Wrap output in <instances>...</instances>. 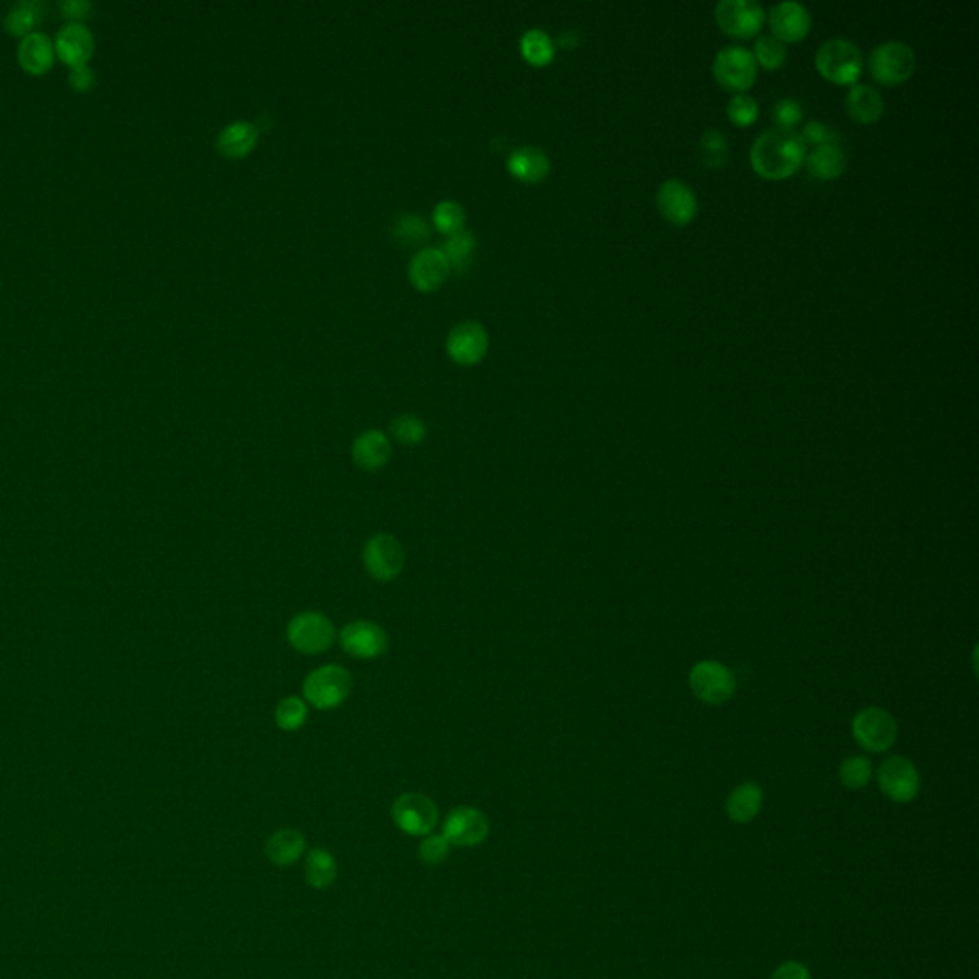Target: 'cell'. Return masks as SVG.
Here are the masks:
<instances>
[{"label": "cell", "instance_id": "obj_1", "mask_svg": "<svg viewBox=\"0 0 979 979\" xmlns=\"http://www.w3.org/2000/svg\"><path fill=\"white\" fill-rule=\"evenodd\" d=\"M807 146L798 131L769 129L762 132L750 150V165L765 180H784L800 171Z\"/></svg>", "mask_w": 979, "mask_h": 979}, {"label": "cell", "instance_id": "obj_2", "mask_svg": "<svg viewBox=\"0 0 979 979\" xmlns=\"http://www.w3.org/2000/svg\"><path fill=\"white\" fill-rule=\"evenodd\" d=\"M863 54L848 39H830L815 54V67L834 85H857L863 73Z\"/></svg>", "mask_w": 979, "mask_h": 979}, {"label": "cell", "instance_id": "obj_3", "mask_svg": "<svg viewBox=\"0 0 979 979\" xmlns=\"http://www.w3.org/2000/svg\"><path fill=\"white\" fill-rule=\"evenodd\" d=\"M352 691V675L339 664H326L306 675L303 683L305 702L316 710L339 708Z\"/></svg>", "mask_w": 979, "mask_h": 979}, {"label": "cell", "instance_id": "obj_4", "mask_svg": "<svg viewBox=\"0 0 979 979\" xmlns=\"http://www.w3.org/2000/svg\"><path fill=\"white\" fill-rule=\"evenodd\" d=\"M287 641L297 653L314 656L326 653L335 643L337 631L326 614L316 610H305L295 614L287 624Z\"/></svg>", "mask_w": 979, "mask_h": 979}, {"label": "cell", "instance_id": "obj_5", "mask_svg": "<svg viewBox=\"0 0 979 979\" xmlns=\"http://www.w3.org/2000/svg\"><path fill=\"white\" fill-rule=\"evenodd\" d=\"M916 54L909 44L888 41L878 44L869 58V71L876 83L897 87L907 83L916 71Z\"/></svg>", "mask_w": 979, "mask_h": 979}, {"label": "cell", "instance_id": "obj_6", "mask_svg": "<svg viewBox=\"0 0 979 979\" xmlns=\"http://www.w3.org/2000/svg\"><path fill=\"white\" fill-rule=\"evenodd\" d=\"M712 71L719 87L735 94H744L758 79V64L752 52L742 46L721 48L714 58Z\"/></svg>", "mask_w": 979, "mask_h": 979}, {"label": "cell", "instance_id": "obj_7", "mask_svg": "<svg viewBox=\"0 0 979 979\" xmlns=\"http://www.w3.org/2000/svg\"><path fill=\"white\" fill-rule=\"evenodd\" d=\"M392 821L408 836H429L438 823V807L421 792L400 794L391 807Z\"/></svg>", "mask_w": 979, "mask_h": 979}, {"label": "cell", "instance_id": "obj_8", "mask_svg": "<svg viewBox=\"0 0 979 979\" xmlns=\"http://www.w3.org/2000/svg\"><path fill=\"white\" fill-rule=\"evenodd\" d=\"M362 563L370 578L387 584L402 574L406 565V551L391 534H375L364 544Z\"/></svg>", "mask_w": 979, "mask_h": 979}, {"label": "cell", "instance_id": "obj_9", "mask_svg": "<svg viewBox=\"0 0 979 979\" xmlns=\"http://www.w3.org/2000/svg\"><path fill=\"white\" fill-rule=\"evenodd\" d=\"M714 18L719 29L735 39H752L762 31L765 10L756 0H721Z\"/></svg>", "mask_w": 979, "mask_h": 979}, {"label": "cell", "instance_id": "obj_10", "mask_svg": "<svg viewBox=\"0 0 979 979\" xmlns=\"http://www.w3.org/2000/svg\"><path fill=\"white\" fill-rule=\"evenodd\" d=\"M693 695L706 704H723L735 695L737 681L733 672L716 660H702L689 674Z\"/></svg>", "mask_w": 979, "mask_h": 979}, {"label": "cell", "instance_id": "obj_11", "mask_svg": "<svg viewBox=\"0 0 979 979\" xmlns=\"http://www.w3.org/2000/svg\"><path fill=\"white\" fill-rule=\"evenodd\" d=\"M853 739L865 750L880 754L893 746L897 739V723L890 712L884 708L871 706L861 710L851 723Z\"/></svg>", "mask_w": 979, "mask_h": 979}, {"label": "cell", "instance_id": "obj_12", "mask_svg": "<svg viewBox=\"0 0 979 979\" xmlns=\"http://www.w3.org/2000/svg\"><path fill=\"white\" fill-rule=\"evenodd\" d=\"M442 836L448 840L450 846L475 848L488 840L490 821L477 807L459 805L446 815Z\"/></svg>", "mask_w": 979, "mask_h": 979}, {"label": "cell", "instance_id": "obj_13", "mask_svg": "<svg viewBox=\"0 0 979 979\" xmlns=\"http://www.w3.org/2000/svg\"><path fill=\"white\" fill-rule=\"evenodd\" d=\"M339 645L345 653L358 660H373L389 649V635L371 620H354L339 631Z\"/></svg>", "mask_w": 979, "mask_h": 979}, {"label": "cell", "instance_id": "obj_14", "mask_svg": "<svg viewBox=\"0 0 979 979\" xmlns=\"http://www.w3.org/2000/svg\"><path fill=\"white\" fill-rule=\"evenodd\" d=\"M656 205L660 215L674 226H687L698 215L695 190L679 178H668L660 184L656 192Z\"/></svg>", "mask_w": 979, "mask_h": 979}, {"label": "cell", "instance_id": "obj_15", "mask_svg": "<svg viewBox=\"0 0 979 979\" xmlns=\"http://www.w3.org/2000/svg\"><path fill=\"white\" fill-rule=\"evenodd\" d=\"M880 790L897 804H909L918 796L920 775L914 763L901 756H893L878 769Z\"/></svg>", "mask_w": 979, "mask_h": 979}, {"label": "cell", "instance_id": "obj_16", "mask_svg": "<svg viewBox=\"0 0 979 979\" xmlns=\"http://www.w3.org/2000/svg\"><path fill=\"white\" fill-rule=\"evenodd\" d=\"M488 345H490V341H488L486 329L475 320H467V322L457 324L450 331L448 341H446L448 354L456 360L457 364H463V366H473V364L480 362L486 356Z\"/></svg>", "mask_w": 979, "mask_h": 979}, {"label": "cell", "instance_id": "obj_17", "mask_svg": "<svg viewBox=\"0 0 979 979\" xmlns=\"http://www.w3.org/2000/svg\"><path fill=\"white\" fill-rule=\"evenodd\" d=\"M769 27L781 43H800L811 29V14L800 2H779L769 12Z\"/></svg>", "mask_w": 979, "mask_h": 979}, {"label": "cell", "instance_id": "obj_18", "mask_svg": "<svg viewBox=\"0 0 979 979\" xmlns=\"http://www.w3.org/2000/svg\"><path fill=\"white\" fill-rule=\"evenodd\" d=\"M450 262L444 257L442 249L435 247H425L419 253H415L414 259L410 262L408 276L415 287L423 293L435 291L446 278L450 276Z\"/></svg>", "mask_w": 979, "mask_h": 979}, {"label": "cell", "instance_id": "obj_19", "mask_svg": "<svg viewBox=\"0 0 979 979\" xmlns=\"http://www.w3.org/2000/svg\"><path fill=\"white\" fill-rule=\"evenodd\" d=\"M352 461L362 471H381L392 456L391 440L379 429L364 431L352 442Z\"/></svg>", "mask_w": 979, "mask_h": 979}, {"label": "cell", "instance_id": "obj_20", "mask_svg": "<svg viewBox=\"0 0 979 979\" xmlns=\"http://www.w3.org/2000/svg\"><path fill=\"white\" fill-rule=\"evenodd\" d=\"M54 48L69 66H85L94 50V37L85 23L69 22L58 31Z\"/></svg>", "mask_w": 979, "mask_h": 979}, {"label": "cell", "instance_id": "obj_21", "mask_svg": "<svg viewBox=\"0 0 979 979\" xmlns=\"http://www.w3.org/2000/svg\"><path fill=\"white\" fill-rule=\"evenodd\" d=\"M846 111L855 123L874 125L884 115V98L871 85H853L846 96Z\"/></svg>", "mask_w": 979, "mask_h": 979}, {"label": "cell", "instance_id": "obj_22", "mask_svg": "<svg viewBox=\"0 0 979 979\" xmlns=\"http://www.w3.org/2000/svg\"><path fill=\"white\" fill-rule=\"evenodd\" d=\"M507 169L511 175L517 176L519 180L528 182V184H536V182H542L545 176L549 175L551 161L545 155L544 150L534 148V146H524V148H517L515 152H511L509 159H507Z\"/></svg>", "mask_w": 979, "mask_h": 979}, {"label": "cell", "instance_id": "obj_23", "mask_svg": "<svg viewBox=\"0 0 979 979\" xmlns=\"http://www.w3.org/2000/svg\"><path fill=\"white\" fill-rule=\"evenodd\" d=\"M305 849V836L299 830L283 828L268 838L264 853L276 867H291L305 855Z\"/></svg>", "mask_w": 979, "mask_h": 979}, {"label": "cell", "instance_id": "obj_24", "mask_svg": "<svg viewBox=\"0 0 979 979\" xmlns=\"http://www.w3.org/2000/svg\"><path fill=\"white\" fill-rule=\"evenodd\" d=\"M805 167L817 180H836L846 173V153L838 144H825L813 148L805 155Z\"/></svg>", "mask_w": 979, "mask_h": 979}, {"label": "cell", "instance_id": "obj_25", "mask_svg": "<svg viewBox=\"0 0 979 979\" xmlns=\"http://www.w3.org/2000/svg\"><path fill=\"white\" fill-rule=\"evenodd\" d=\"M54 50L56 48L46 33L33 31L27 37H23L18 48V60L25 71L39 75L52 67Z\"/></svg>", "mask_w": 979, "mask_h": 979}, {"label": "cell", "instance_id": "obj_26", "mask_svg": "<svg viewBox=\"0 0 979 979\" xmlns=\"http://www.w3.org/2000/svg\"><path fill=\"white\" fill-rule=\"evenodd\" d=\"M762 805V788L756 783H742L729 794L725 807H727V815L733 823L746 825V823H752L760 815Z\"/></svg>", "mask_w": 979, "mask_h": 979}, {"label": "cell", "instance_id": "obj_27", "mask_svg": "<svg viewBox=\"0 0 979 979\" xmlns=\"http://www.w3.org/2000/svg\"><path fill=\"white\" fill-rule=\"evenodd\" d=\"M259 131L249 121H236L224 127L217 136L218 152L226 157H243L257 146Z\"/></svg>", "mask_w": 979, "mask_h": 979}, {"label": "cell", "instance_id": "obj_28", "mask_svg": "<svg viewBox=\"0 0 979 979\" xmlns=\"http://www.w3.org/2000/svg\"><path fill=\"white\" fill-rule=\"evenodd\" d=\"M337 861L327 849L316 848L308 851L305 863L306 884L314 890H327L337 880Z\"/></svg>", "mask_w": 979, "mask_h": 979}, {"label": "cell", "instance_id": "obj_29", "mask_svg": "<svg viewBox=\"0 0 979 979\" xmlns=\"http://www.w3.org/2000/svg\"><path fill=\"white\" fill-rule=\"evenodd\" d=\"M43 20V4L37 0H23L12 6L4 18V25L12 35L27 37Z\"/></svg>", "mask_w": 979, "mask_h": 979}, {"label": "cell", "instance_id": "obj_30", "mask_svg": "<svg viewBox=\"0 0 979 979\" xmlns=\"http://www.w3.org/2000/svg\"><path fill=\"white\" fill-rule=\"evenodd\" d=\"M429 236H431L429 224L425 222V218L419 217L415 213L402 215V217L396 220V224L392 228V238L396 240V243H400L404 247L421 245V243L429 240Z\"/></svg>", "mask_w": 979, "mask_h": 979}, {"label": "cell", "instance_id": "obj_31", "mask_svg": "<svg viewBox=\"0 0 979 979\" xmlns=\"http://www.w3.org/2000/svg\"><path fill=\"white\" fill-rule=\"evenodd\" d=\"M521 52L532 66H547L555 56V46L542 29H530L521 39Z\"/></svg>", "mask_w": 979, "mask_h": 979}, {"label": "cell", "instance_id": "obj_32", "mask_svg": "<svg viewBox=\"0 0 979 979\" xmlns=\"http://www.w3.org/2000/svg\"><path fill=\"white\" fill-rule=\"evenodd\" d=\"M475 247H477V241H475V236L473 232L469 230H459L456 234H452L446 243H444V257L450 262V268H456V270H465L469 264H471V259H473V253H475Z\"/></svg>", "mask_w": 979, "mask_h": 979}, {"label": "cell", "instance_id": "obj_33", "mask_svg": "<svg viewBox=\"0 0 979 979\" xmlns=\"http://www.w3.org/2000/svg\"><path fill=\"white\" fill-rule=\"evenodd\" d=\"M276 725L285 733H295L305 727L308 719V706L305 700L299 697H285L278 702L276 712H274Z\"/></svg>", "mask_w": 979, "mask_h": 979}, {"label": "cell", "instance_id": "obj_34", "mask_svg": "<svg viewBox=\"0 0 979 979\" xmlns=\"http://www.w3.org/2000/svg\"><path fill=\"white\" fill-rule=\"evenodd\" d=\"M389 431H391V436L396 442H400L404 446H415V444L425 440L427 425L417 415L402 414L396 415L392 419L389 423Z\"/></svg>", "mask_w": 979, "mask_h": 979}, {"label": "cell", "instance_id": "obj_35", "mask_svg": "<svg viewBox=\"0 0 979 979\" xmlns=\"http://www.w3.org/2000/svg\"><path fill=\"white\" fill-rule=\"evenodd\" d=\"M729 157V142L719 131H706L700 138V159L708 169H723Z\"/></svg>", "mask_w": 979, "mask_h": 979}, {"label": "cell", "instance_id": "obj_36", "mask_svg": "<svg viewBox=\"0 0 979 979\" xmlns=\"http://www.w3.org/2000/svg\"><path fill=\"white\" fill-rule=\"evenodd\" d=\"M752 56H754L758 66H762L767 71H775V69H781L784 66L788 52H786L784 43L775 39L773 35H767V37H760L756 41Z\"/></svg>", "mask_w": 979, "mask_h": 979}, {"label": "cell", "instance_id": "obj_37", "mask_svg": "<svg viewBox=\"0 0 979 979\" xmlns=\"http://www.w3.org/2000/svg\"><path fill=\"white\" fill-rule=\"evenodd\" d=\"M872 763L865 756H849L840 765V781L849 790H859L871 783Z\"/></svg>", "mask_w": 979, "mask_h": 979}, {"label": "cell", "instance_id": "obj_38", "mask_svg": "<svg viewBox=\"0 0 979 979\" xmlns=\"http://www.w3.org/2000/svg\"><path fill=\"white\" fill-rule=\"evenodd\" d=\"M433 218H435L436 228L444 234H456L459 230H463V224H465V209L457 203V201H452V199H446V201H440L435 207V213H433Z\"/></svg>", "mask_w": 979, "mask_h": 979}, {"label": "cell", "instance_id": "obj_39", "mask_svg": "<svg viewBox=\"0 0 979 979\" xmlns=\"http://www.w3.org/2000/svg\"><path fill=\"white\" fill-rule=\"evenodd\" d=\"M727 115H729V119H731L733 125H737V127H750L760 117V106L748 94H735L729 100V104H727Z\"/></svg>", "mask_w": 979, "mask_h": 979}, {"label": "cell", "instance_id": "obj_40", "mask_svg": "<svg viewBox=\"0 0 979 979\" xmlns=\"http://www.w3.org/2000/svg\"><path fill=\"white\" fill-rule=\"evenodd\" d=\"M450 844L448 840L442 836V834H429L425 836V840L419 844V849H417V855L419 859L429 865V867H436V865H442L446 859H448V853H450Z\"/></svg>", "mask_w": 979, "mask_h": 979}, {"label": "cell", "instance_id": "obj_41", "mask_svg": "<svg viewBox=\"0 0 979 979\" xmlns=\"http://www.w3.org/2000/svg\"><path fill=\"white\" fill-rule=\"evenodd\" d=\"M773 121L779 129L796 131V127L804 121V108L794 98H783L773 106Z\"/></svg>", "mask_w": 979, "mask_h": 979}, {"label": "cell", "instance_id": "obj_42", "mask_svg": "<svg viewBox=\"0 0 979 979\" xmlns=\"http://www.w3.org/2000/svg\"><path fill=\"white\" fill-rule=\"evenodd\" d=\"M800 136H802L805 146L811 144L817 148V146H825V144H838V134L821 121H809Z\"/></svg>", "mask_w": 979, "mask_h": 979}, {"label": "cell", "instance_id": "obj_43", "mask_svg": "<svg viewBox=\"0 0 979 979\" xmlns=\"http://www.w3.org/2000/svg\"><path fill=\"white\" fill-rule=\"evenodd\" d=\"M771 979H811V974L802 962L788 960L773 972Z\"/></svg>", "mask_w": 979, "mask_h": 979}, {"label": "cell", "instance_id": "obj_44", "mask_svg": "<svg viewBox=\"0 0 979 979\" xmlns=\"http://www.w3.org/2000/svg\"><path fill=\"white\" fill-rule=\"evenodd\" d=\"M69 83H71V87L75 88V90H88V88L94 85V71L87 64L85 66L71 67Z\"/></svg>", "mask_w": 979, "mask_h": 979}, {"label": "cell", "instance_id": "obj_45", "mask_svg": "<svg viewBox=\"0 0 979 979\" xmlns=\"http://www.w3.org/2000/svg\"><path fill=\"white\" fill-rule=\"evenodd\" d=\"M60 8L67 18H83L90 10V4L85 0H66L60 4Z\"/></svg>", "mask_w": 979, "mask_h": 979}, {"label": "cell", "instance_id": "obj_46", "mask_svg": "<svg viewBox=\"0 0 979 979\" xmlns=\"http://www.w3.org/2000/svg\"><path fill=\"white\" fill-rule=\"evenodd\" d=\"M559 44L563 48H574L578 44V35L574 31H566L561 37H559Z\"/></svg>", "mask_w": 979, "mask_h": 979}]
</instances>
